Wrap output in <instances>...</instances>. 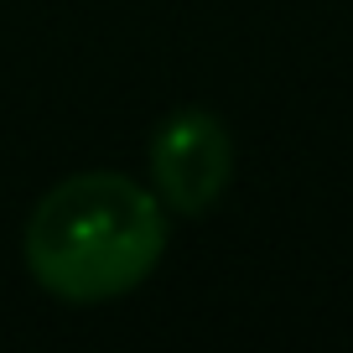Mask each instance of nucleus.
<instances>
[{"mask_svg":"<svg viewBox=\"0 0 353 353\" xmlns=\"http://www.w3.org/2000/svg\"><path fill=\"white\" fill-rule=\"evenodd\" d=\"M26 270L57 301L94 307L135 291L166 254V208L125 172H78L37 198Z\"/></svg>","mask_w":353,"mask_h":353,"instance_id":"1","label":"nucleus"},{"mask_svg":"<svg viewBox=\"0 0 353 353\" xmlns=\"http://www.w3.org/2000/svg\"><path fill=\"white\" fill-rule=\"evenodd\" d=\"M151 192L161 208L198 219L223 198L234 176V135L213 110H172L151 130Z\"/></svg>","mask_w":353,"mask_h":353,"instance_id":"2","label":"nucleus"}]
</instances>
